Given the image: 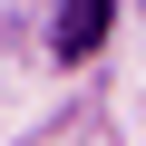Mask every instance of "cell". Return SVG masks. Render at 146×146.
Here are the masks:
<instances>
[{"mask_svg": "<svg viewBox=\"0 0 146 146\" xmlns=\"http://www.w3.org/2000/svg\"><path fill=\"white\" fill-rule=\"evenodd\" d=\"M107 20H117V0H58V20H49L58 58H88V49L107 39Z\"/></svg>", "mask_w": 146, "mask_h": 146, "instance_id": "cell-1", "label": "cell"}]
</instances>
